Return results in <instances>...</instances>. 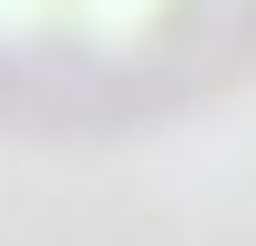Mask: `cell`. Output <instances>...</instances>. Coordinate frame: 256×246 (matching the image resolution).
<instances>
[{
	"mask_svg": "<svg viewBox=\"0 0 256 246\" xmlns=\"http://www.w3.org/2000/svg\"><path fill=\"white\" fill-rule=\"evenodd\" d=\"M256 41V0H0V102L123 113L226 72Z\"/></svg>",
	"mask_w": 256,
	"mask_h": 246,
	"instance_id": "cell-1",
	"label": "cell"
}]
</instances>
